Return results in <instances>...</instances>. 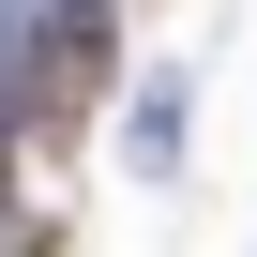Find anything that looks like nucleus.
<instances>
[{"label": "nucleus", "instance_id": "nucleus-2", "mask_svg": "<svg viewBox=\"0 0 257 257\" xmlns=\"http://www.w3.org/2000/svg\"><path fill=\"white\" fill-rule=\"evenodd\" d=\"M0 182H16V121H0Z\"/></svg>", "mask_w": 257, "mask_h": 257}, {"label": "nucleus", "instance_id": "nucleus-1", "mask_svg": "<svg viewBox=\"0 0 257 257\" xmlns=\"http://www.w3.org/2000/svg\"><path fill=\"white\" fill-rule=\"evenodd\" d=\"M106 76H121V16H106V0H61V16H46V61H31V137L46 152H76V121H91Z\"/></svg>", "mask_w": 257, "mask_h": 257}]
</instances>
